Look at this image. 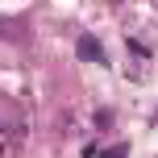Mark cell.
<instances>
[{
    "label": "cell",
    "mask_w": 158,
    "mask_h": 158,
    "mask_svg": "<svg viewBox=\"0 0 158 158\" xmlns=\"http://www.w3.org/2000/svg\"><path fill=\"white\" fill-rule=\"evenodd\" d=\"M0 121H4V125L13 129V133H21V117H17V112L8 108V104H0Z\"/></svg>",
    "instance_id": "obj_1"
},
{
    "label": "cell",
    "mask_w": 158,
    "mask_h": 158,
    "mask_svg": "<svg viewBox=\"0 0 158 158\" xmlns=\"http://www.w3.org/2000/svg\"><path fill=\"white\" fill-rule=\"evenodd\" d=\"M100 54H104V50L96 46L92 38H83V42H79V58H100Z\"/></svg>",
    "instance_id": "obj_2"
}]
</instances>
